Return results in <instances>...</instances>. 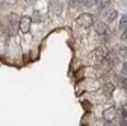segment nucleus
Listing matches in <instances>:
<instances>
[{"label":"nucleus","instance_id":"1","mask_svg":"<svg viewBox=\"0 0 127 126\" xmlns=\"http://www.w3.org/2000/svg\"><path fill=\"white\" fill-rule=\"evenodd\" d=\"M8 27H9V34L14 35L17 30H20V18L17 14H11L8 18Z\"/></svg>","mask_w":127,"mask_h":126},{"label":"nucleus","instance_id":"2","mask_svg":"<svg viewBox=\"0 0 127 126\" xmlns=\"http://www.w3.org/2000/svg\"><path fill=\"white\" fill-rule=\"evenodd\" d=\"M77 24H80L82 27H91L94 26V17L91 14H80L79 17L76 18Z\"/></svg>","mask_w":127,"mask_h":126},{"label":"nucleus","instance_id":"3","mask_svg":"<svg viewBox=\"0 0 127 126\" xmlns=\"http://www.w3.org/2000/svg\"><path fill=\"white\" fill-rule=\"evenodd\" d=\"M95 32L98 34V37H101L103 40H106L109 37V27L103 21H95Z\"/></svg>","mask_w":127,"mask_h":126},{"label":"nucleus","instance_id":"4","mask_svg":"<svg viewBox=\"0 0 127 126\" xmlns=\"http://www.w3.org/2000/svg\"><path fill=\"white\" fill-rule=\"evenodd\" d=\"M30 23H32V18L29 17V15H23V17L20 18V32L27 34L30 30Z\"/></svg>","mask_w":127,"mask_h":126},{"label":"nucleus","instance_id":"5","mask_svg":"<svg viewBox=\"0 0 127 126\" xmlns=\"http://www.w3.org/2000/svg\"><path fill=\"white\" fill-rule=\"evenodd\" d=\"M120 37L121 40H127V14L120 18Z\"/></svg>","mask_w":127,"mask_h":126},{"label":"nucleus","instance_id":"6","mask_svg":"<svg viewBox=\"0 0 127 126\" xmlns=\"http://www.w3.org/2000/svg\"><path fill=\"white\" fill-rule=\"evenodd\" d=\"M107 53H109V50L104 49V47H98V49H95V53H94L95 61H97V62H104L106 58H107Z\"/></svg>","mask_w":127,"mask_h":126},{"label":"nucleus","instance_id":"7","mask_svg":"<svg viewBox=\"0 0 127 126\" xmlns=\"http://www.w3.org/2000/svg\"><path fill=\"white\" fill-rule=\"evenodd\" d=\"M115 116H117V113H115V108L114 106H109L107 109H104V113H103V117L107 122H112L115 119Z\"/></svg>","mask_w":127,"mask_h":126},{"label":"nucleus","instance_id":"8","mask_svg":"<svg viewBox=\"0 0 127 126\" xmlns=\"http://www.w3.org/2000/svg\"><path fill=\"white\" fill-rule=\"evenodd\" d=\"M50 11H52L53 15H58L62 11V5L59 2H50Z\"/></svg>","mask_w":127,"mask_h":126},{"label":"nucleus","instance_id":"9","mask_svg":"<svg viewBox=\"0 0 127 126\" xmlns=\"http://www.w3.org/2000/svg\"><path fill=\"white\" fill-rule=\"evenodd\" d=\"M118 56H120L124 62H127V47H124V46H120V47H118Z\"/></svg>","mask_w":127,"mask_h":126},{"label":"nucleus","instance_id":"10","mask_svg":"<svg viewBox=\"0 0 127 126\" xmlns=\"http://www.w3.org/2000/svg\"><path fill=\"white\" fill-rule=\"evenodd\" d=\"M109 5H110V2H100V5H98V8H97V11L101 14V12H104L107 8H109Z\"/></svg>","mask_w":127,"mask_h":126},{"label":"nucleus","instance_id":"11","mask_svg":"<svg viewBox=\"0 0 127 126\" xmlns=\"http://www.w3.org/2000/svg\"><path fill=\"white\" fill-rule=\"evenodd\" d=\"M120 116H121V126H127V111L126 109H121Z\"/></svg>","mask_w":127,"mask_h":126},{"label":"nucleus","instance_id":"12","mask_svg":"<svg viewBox=\"0 0 127 126\" xmlns=\"http://www.w3.org/2000/svg\"><path fill=\"white\" fill-rule=\"evenodd\" d=\"M73 3H82L83 6H94L100 2H94V0H82V2H73Z\"/></svg>","mask_w":127,"mask_h":126},{"label":"nucleus","instance_id":"13","mask_svg":"<svg viewBox=\"0 0 127 126\" xmlns=\"http://www.w3.org/2000/svg\"><path fill=\"white\" fill-rule=\"evenodd\" d=\"M117 18H118V12H117V11H110L109 17H107V21H109V23H112V21H115Z\"/></svg>","mask_w":127,"mask_h":126},{"label":"nucleus","instance_id":"14","mask_svg":"<svg viewBox=\"0 0 127 126\" xmlns=\"http://www.w3.org/2000/svg\"><path fill=\"white\" fill-rule=\"evenodd\" d=\"M120 85L123 87V88H127V76H120Z\"/></svg>","mask_w":127,"mask_h":126},{"label":"nucleus","instance_id":"15","mask_svg":"<svg viewBox=\"0 0 127 126\" xmlns=\"http://www.w3.org/2000/svg\"><path fill=\"white\" fill-rule=\"evenodd\" d=\"M104 91H106L107 94H112V91H114V85H112V84H106V85H104Z\"/></svg>","mask_w":127,"mask_h":126},{"label":"nucleus","instance_id":"16","mask_svg":"<svg viewBox=\"0 0 127 126\" xmlns=\"http://www.w3.org/2000/svg\"><path fill=\"white\" fill-rule=\"evenodd\" d=\"M106 126H112V125H109V123H107V125H106Z\"/></svg>","mask_w":127,"mask_h":126}]
</instances>
